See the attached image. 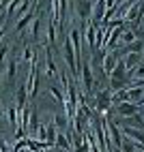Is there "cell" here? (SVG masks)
Segmentation results:
<instances>
[{
    "label": "cell",
    "instance_id": "6da1fadb",
    "mask_svg": "<svg viewBox=\"0 0 144 152\" xmlns=\"http://www.w3.org/2000/svg\"><path fill=\"white\" fill-rule=\"evenodd\" d=\"M80 75H82V86H84V92L90 94V92H92V84H95V73H92L90 62H84V64H82Z\"/></svg>",
    "mask_w": 144,
    "mask_h": 152
},
{
    "label": "cell",
    "instance_id": "ba28073f",
    "mask_svg": "<svg viewBox=\"0 0 144 152\" xmlns=\"http://www.w3.org/2000/svg\"><path fill=\"white\" fill-rule=\"evenodd\" d=\"M142 26H144V24H142Z\"/></svg>",
    "mask_w": 144,
    "mask_h": 152
},
{
    "label": "cell",
    "instance_id": "7a4b0ae2",
    "mask_svg": "<svg viewBox=\"0 0 144 152\" xmlns=\"http://www.w3.org/2000/svg\"><path fill=\"white\" fill-rule=\"evenodd\" d=\"M73 7H75V11H78L82 22H86V19L92 17V0H75Z\"/></svg>",
    "mask_w": 144,
    "mask_h": 152
},
{
    "label": "cell",
    "instance_id": "3957f363",
    "mask_svg": "<svg viewBox=\"0 0 144 152\" xmlns=\"http://www.w3.org/2000/svg\"><path fill=\"white\" fill-rule=\"evenodd\" d=\"M116 114L118 116H125V118H129V116H136L138 114V105L136 103H129V101H123V103H118L116 105Z\"/></svg>",
    "mask_w": 144,
    "mask_h": 152
},
{
    "label": "cell",
    "instance_id": "8992f818",
    "mask_svg": "<svg viewBox=\"0 0 144 152\" xmlns=\"http://www.w3.org/2000/svg\"><path fill=\"white\" fill-rule=\"evenodd\" d=\"M129 86V82H123V79H114V77H110V84L108 88L110 90H114V92H118V90H125Z\"/></svg>",
    "mask_w": 144,
    "mask_h": 152
},
{
    "label": "cell",
    "instance_id": "277c9868",
    "mask_svg": "<svg viewBox=\"0 0 144 152\" xmlns=\"http://www.w3.org/2000/svg\"><path fill=\"white\" fill-rule=\"evenodd\" d=\"M120 60H123V64H125V69L131 73L133 69H138L142 64V54H127L125 58H120Z\"/></svg>",
    "mask_w": 144,
    "mask_h": 152
},
{
    "label": "cell",
    "instance_id": "5b68a950",
    "mask_svg": "<svg viewBox=\"0 0 144 152\" xmlns=\"http://www.w3.org/2000/svg\"><path fill=\"white\" fill-rule=\"evenodd\" d=\"M110 77H114V79H123V82H129V71L125 69V64H123V60H118L116 62V66L112 69V73H110Z\"/></svg>",
    "mask_w": 144,
    "mask_h": 152
},
{
    "label": "cell",
    "instance_id": "52a82bcc",
    "mask_svg": "<svg viewBox=\"0 0 144 152\" xmlns=\"http://www.w3.org/2000/svg\"><path fill=\"white\" fill-rule=\"evenodd\" d=\"M54 122H56V126L63 129V126H65V116H60V114H58V116L54 118Z\"/></svg>",
    "mask_w": 144,
    "mask_h": 152
}]
</instances>
